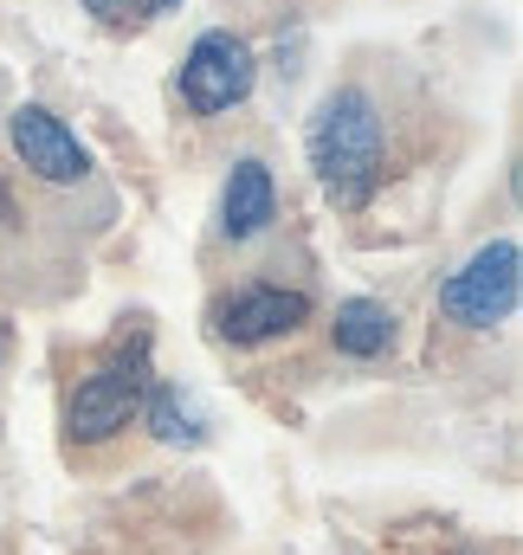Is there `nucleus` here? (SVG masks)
Masks as SVG:
<instances>
[{"mask_svg": "<svg viewBox=\"0 0 523 555\" xmlns=\"http://www.w3.org/2000/svg\"><path fill=\"white\" fill-rule=\"evenodd\" d=\"M310 168L323 181V194L336 207H369V194L382 188V117L375 98L362 85H343L317 104L310 117Z\"/></svg>", "mask_w": 523, "mask_h": 555, "instance_id": "obj_1", "label": "nucleus"}, {"mask_svg": "<svg viewBox=\"0 0 523 555\" xmlns=\"http://www.w3.org/2000/svg\"><path fill=\"white\" fill-rule=\"evenodd\" d=\"M518 297H523L518 240H492V246H479L459 272L439 284V310H446L452 323H465V330H492V323H505V317L518 310Z\"/></svg>", "mask_w": 523, "mask_h": 555, "instance_id": "obj_2", "label": "nucleus"}, {"mask_svg": "<svg viewBox=\"0 0 523 555\" xmlns=\"http://www.w3.org/2000/svg\"><path fill=\"white\" fill-rule=\"evenodd\" d=\"M253 78H259L253 46H246L240 33H227V26H214V33H201V39L188 46V59H181V104H188L194 117H220V111H233V104L253 98Z\"/></svg>", "mask_w": 523, "mask_h": 555, "instance_id": "obj_3", "label": "nucleus"}, {"mask_svg": "<svg viewBox=\"0 0 523 555\" xmlns=\"http://www.w3.org/2000/svg\"><path fill=\"white\" fill-rule=\"evenodd\" d=\"M142 395H149V356H142V343H136V356H117V362H104L98 375L78 382V395H72V408H65V433L85 439V446L117 439V433L142 414Z\"/></svg>", "mask_w": 523, "mask_h": 555, "instance_id": "obj_4", "label": "nucleus"}, {"mask_svg": "<svg viewBox=\"0 0 523 555\" xmlns=\"http://www.w3.org/2000/svg\"><path fill=\"white\" fill-rule=\"evenodd\" d=\"M7 137H13V155L39 175V181H59V188H72V181H85L91 175V155H85V142L72 137L46 104H20L13 117H7Z\"/></svg>", "mask_w": 523, "mask_h": 555, "instance_id": "obj_5", "label": "nucleus"}, {"mask_svg": "<svg viewBox=\"0 0 523 555\" xmlns=\"http://www.w3.org/2000/svg\"><path fill=\"white\" fill-rule=\"evenodd\" d=\"M297 323H310V297L284 291V284H253V291H240L220 310V336L240 343V349H259L271 336H291Z\"/></svg>", "mask_w": 523, "mask_h": 555, "instance_id": "obj_6", "label": "nucleus"}, {"mask_svg": "<svg viewBox=\"0 0 523 555\" xmlns=\"http://www.w3.org/2000/svg\"><path fill=\"white\" fill-rule=\"evenodd\" d=\"M271 220H278V188H271V168H265L259 155L233 162L227 194H220V227H227V240H259Z\"/></svg>", "mask_w": 523, "mask_h": 555, "instance_id": "obj_7", "label": "nucleus"}, {"mask_svg": "<svg viewBox=\"0 0 523 555\" xmlns=\"http://www.w3.org/2000/svg\"><path fill=\"white\" fill-rule=\"evenodd\" d=\"M330 343H336L343 356H356V362L388 356V349H394V310H388V304H375V297H349V304H336Z\"/></svg>", "mask_w": 523, "mask_h": 555, "instance_id": "obj_8", "label": "nucleus"}, {"mask_svg": "<svg viewBox=\"0 0 523 555\" xmlns=\"http://www.w3.org/2000/svg\"><path fill=\"white\" fill-rule=\"evenodd\" d=\"M149 426H155V439H168V446H194V439H201V414H194V401H188L181 388H155Z\"/></svg>", "mask_w": 523, "mask_h": 555, "instance_id": "obj_9", "label": "nucleus"}, {"mask_svg": "<svg viewBox=\"0 0 523 555\" xmlns=\"http://www.w3.org/2000/svg\"><path fill=\"white\" fill-rule=\"evenodd\" d=\"M181 0H85V13L98 20V26H111V33H136V26H149V20H162V13H175Z\"/></svg>", "mask_w": 523, "mask_h": 555, "instance_id": "obj_10", "label": "nucleus"}, {"mask_svg": "<svg viewBox=\"0 0 523 555\" xmlns=\"http://www.w3.org/2000/svg\"><path fill=\"white\" fill-rule=\"evenodd\" d=\"M0 356H7V336H0Z\"/></svg>", "mask_w": 523, "mask_h": 555, "instance_id": "obj_11", "label": "nucleus"}]
</instances>
